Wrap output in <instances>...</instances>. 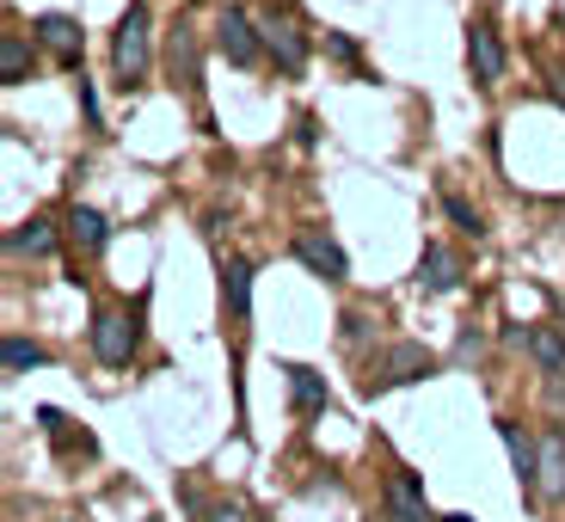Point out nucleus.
<instances>
[{"label":"nucleus","instance_id":"obj_27","mask_svg":"<svg viewBox=\"0 0 565 522\" xmlns=\"http://www.w3.org/2000/svg\"><path fill=\"white\" fill-rule=\"evenodd\" d=\"M62 522H74V516H62Z\"/></svg>","mask_w":565,"mask_h":522},{"label":"nucleus","instance_id":"obj_12","mask_svg":"<svg viewBox=\"0 0 565 522\" xmlns=\"http://www.w3.org/2000/svg\"><path fill=\"white\" fill-rule=\"evenodd\" d=\"M68 241H74V253H105L111 246V222L93 203H68Z\"/></svg>","mask_w":565,"mask_h":522},{"label":"nucleus","instance_id":"obj_7","mask_svg":"<svg viewBox=\"0 0 565 522\" xmlns=\"http://www.w3.org/2000/svg\"><path fill=\"white\" fill-rule=\"evenodd\" d=\"M258 31H265V50L277 56L282 74H301L308 68V38H301V25L289 13H265L258 19Z\"/></svg>","mask_w":565,"mask_h":522},{"label":"nucleus","instance_id":"obj_26","mask_svg":"<svg viewBox=\"0 0 565 522\" xmlns=\"http://www.w3.org/2000/svg\"><path fill=\"white\" fill-rule=\"evenodd\" d=\"M443 522H473V516H467V510H455V516H443Z\"/></svg>","mask_w":565,"mask_h":522},{"label":"nucleus","instance_id":"obj_15","mask_svg":"<svg viewBox=\"0 0 565 522\" xmlns=\"http://www.w3.org/2000/svg\"><path fill=\"white\" fill-rule=\"evenodd\" d=\"M387 516L394 522H443V516L424 510V492H418L412 473H387Z\"/></svg>","mask_w":565,"mask_h":522},{"label":"nucleus","instance_id":"obj_18","mask_svg":"<svg viewBox=\"0 0 565 522\" xmlns=\"http://www.w3.org/2000/svg\"><path fill=\"white\" fill-rule=\"evenodd\" d=\"M523 351L535 356V369H541V375H559V369H565V332H559V326H535Z\"/></svg>","mask_w":565,"mask_h":522},{"label":"nucleus","instance_id":"obj_5","mask_svg":"<svg viewBox=\"0 0 565 522\" xmlns=\"http://www.w3.org/2000/svg\"><path fill=\"white\" fill-rule=\"evenodd\" d=\"M215 50H222L234 68H253L258 50H265V31H258V19H246L241 7H222V19H215Z\"/></svg>","mask_w":565,"mask_h":522},{"label":"nucleus","instance_id":"obj_22","mask_svg":"<svg viewBox=\"0 0 565 522\" xmlns=\"http://www.w3.org/2000/svg\"><path fill=\"white\" fill-rule=\"evenodd\" d=\"M326 56L344 62V68H356V62H363V50H356V38H344V31H326Z\"/></svg>","mask_w":565,"mask_h":522},{"label":"nucleus","instance_id":"obj_9","mask_svg":"<svg viewBox=\"0 0 565 522\" xmlns=\"http://www.w3.org/2000/svg\"><path fill=\"white\" fill-rule=\"evenodd\" d=\"M31 31H38V43H50V50L62 56V68H81V19L38 13V19H31Z\"/></svg>","mask_w":565,"mask_h":522},{"label":"nucleus","instance_id":"obj_16","mask_svg":"<svg viewBox=\"0 0 565 522\" xmlns=\"http://www.w3.org/2000/svg\"><path fill=\"white\" fill-rule=\"evenodd\" d=\"M7 253L13 258H50L56 253V227L43 222V215H31V222H19L13 234H7Z\"/></svg>","mask_w":565,"mask_h":522},{"label":"nucleus","instance_id":"obj_21","mask_svg":"<svg viewBox=\"0 0 565 522\" xmlns=\"http://www.w3.org/2000/svg\"><path fill=\"white\" fill-rule=\"evenodd\" d=\"M443 215H449V222L461 227V234H473V241H480V234H486V215L473 210V203H467V198H455V191H443Z\"/></svg>","mask_w":565,"mask_h":522},{"label":"nucleus","instance_id":"obj_4","mask_svg":"<svg viewBox=\"0 0 565 522\" xmlns=\"http://www.w3.org/2000/svg\"><path fill=\"white\" fill-rule=\"evenodd\" d=\"M289 253L301 258V265L313 270V277H326V283H344L351 277V258H344V246L326 234V227H296V241H289Z\"/></svg>","mask_w":565,"mask_h":522},{"label":"nucleus","instance_id":"obj_13","mask_svg":"<svg viewBox=\"0 0 565 522\" xmlns=\"http://www.w3.org/2000/svg\"><path fill=\"white\" fill-rule=\"evenodd\" d=\"M498 437H504V449H510V467H516V480L523 486H535L541 480V449H535V437H529L516 418H498Z\"/></svg>","mask_w":565,"mask_h":522},{"label":"nucleus","instance_id":"obj_14","mask_svg":"<svg viewBox=\"0 0 565 522\" xmlns=\"http://www.w3.org/2000/svg\"><path fill=\"white\" fill-rule=\"evenodd\" d=\"M535 492L547 498V504H565V430H547L541 437V480Z\"/></svg>","mask_w":565,"mask_h":522},{"label":"nucleus","instance_id":"obj_10","mask_svg":"<svg viewBox=\"0 0 565 522\" xmlns=\"http://www.w3.org/2000/svg\"><path fill=\"white\" fill-rule=\"evenodd\" d=\"M418 283L430 289V296H449V289H461V258H455L443 241H430V246H424V258H418Z\"/></svg>","mask_w":565,"mask_h":522},{"label":"nucleus","instance_id":"obj_1","mask_svg":"<svg viewBox=\"0 0 565 522\" xmlns=\"http://www.w3.org/2000/svg\"><path fill=\"white\" fill-rule=\"evenodd\" d=\"M424 375H437V351H424L418 339H394L363 375V394H387V387H412Z\"/></svg>","mask_w":565,"mask_h":522},{"label":"nucleus","instance_id":"obj_25","mask_svg":"<svg viewBox=\"0 0 565 522\" xmlns=\"http://www.w3.org/2000/svg\"><path fill=\"white\" fill-rule=\"evenodd\" d=\"M210 522H246V516H241V510H215Z\"/></svg>","mask_w":565,"mask_h":522},{"label":"nucleus","instance_id":"obj_3","mask_svg":"<svg viewBox=\"0 0 565 522\" xmlns=\"http://www.w3.org/2000/svg\"><path fill=\"white\" fill-rule=\"evenodd\" d=\"M136 313L124 308H99L93 313V356H99L105 369H129V356H136Z\"/></svg>","mask_w":565,"mask_h":522},{"label":"nucleus","instance_id":"obj_17","mask_svg":"<svg viewBox=\"0 0 565 522\" xmlns=\"http://www.w3.org/2000/svg\"><path fill=\"white\" fill-rule=\"evenodd\" d=\"M282 375H289V400H296V412H320L326 406V375H320V369L289 363Z\"/></svg>","mask_w":565,"mask_h":522},{"label":"nucleus","instance_id":"obj_24","mask_svg":"<svg viewBox=\"0 0 565 522\" xmlns=\"http://www.w3.org/2000/svg\"><path fill=\"white\" fill-rule=\"evenodd\" d=\"M547 400H553V406H565V369H559V375L547 382Z\"/></svg>","mask_w":565,"mask_h":522},{"label":"nucleus","instance_id":"obj_23","mask_svg":"<svg viewBox=\"0 0 565 522\" xmlns=\"http://www.w3.org/2000/svg\"><path fill=\"white\" fill-rule=\"evenodd\" d=\"M363 339H369V313H344V351H356Z\"/></svg>","mask_w":565,"mask_h":522},{"label":"nucleus","instance_id":"obj_11","mask_svg":"<svg viewBox=\"0 0 565 522\" xmlns=\"http://www.w3.org/2000/svg\"><path fill=\"white\" fill-rule=\"evenodd\" d=\"M167 68H172V86H184V93H198V86H203V56H198V38H191V25L172 31Z\"/></svg>","mask_w":565,"mask_h":522},{"label":"nucleus","instance_id":"obj_2","mask_svg":"<svg viewBox=\"0 0 565 522\" xmlns=\"http://www.w3.org/2000/svg\"><path fill=\"white\" fill-rule=\"evenodd\" d=\"M148 38H154V19H148V0H136V7L117 19V38H111V74H117L124 93L148 81Z\"/></svg>","mask_w":565,"mask_h":522},{"label":"nucleus","instance_id":"obj_19","mask_svg":"<svg viewBox=\"0 0 565 522\" xmlns=\"http://www.w3.org/2000/svg\"><path fill=\"white\" fill-rule=\"evenodd\" d=\"M0 81H7V86H25L31 81V43L19 38V31L0 38Z\"/></svg>","mask_w":565,"mask_h":522},{"label":"nucleus","instance_id":"obj_8","mask_svg":"<svg viewBox=\"0 0 565 522\" xmlns=\"http://www.w3.org/2000/svg\"><path fill=\"white\" fill-rule=\"evenodd\" d=\"M467 62H473V81L480 86H498L504 81V43H498V31L486 25H467Z\"/></svg>","mask_w":565,"mask_h":522},{"label":"nucleus","instance_id":"obj_6","mask_svg":"<svg viewBox=\"0 0 565 522\" xmlns=\"http://www.w3.org/2000/svg\"><path fill=\"white\" fill-rule=\"evenodd\" d=\"M222 308H227L234 351H241V344H246V326H253V265H246V258H227V265H222Z\"/></svg>","mask_w":565,"mask_h":522},{"label":"nucleus","instance_id":"obj_20","mask_svg":"<svg viewBox=\"0 0 565 522\" xmlns=\"http://www.w3.org/2000/svg\"><path fill=\"white\" fill-rule=\"evenodd\" d=\"M7 375H31V369H43L50 356H43V344H31V339H7Z\"/></svg>","mask_w":565,"mask_h":522}]
</instances>
